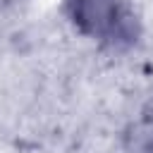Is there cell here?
I'll use <instances>...</instances> for the list:
<instances>
[{
  "label": "cell",
  "instance_id": "6da1fadb",
  "mask_svg": "<svg viewBox=\"0 0 153 153\" xmlns=\"http://www.w3.org/2000/svg\"><path fill=\"white\" fill-rule=\"evenodd\" d=\"M124 7L117 0H69V17L79 31L108 41Z\"/></svg>",
  "mask_w": 153,
  "mask_h": 153
}]
</instances>
